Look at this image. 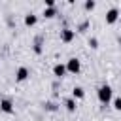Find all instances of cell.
<instances>
[{
	"mask_svg": "<svg viewBox=\"0 0 121 121\" xmlns=\"http://www.w3.org/2000/svg\"><path fill=\"white\" fill-rule=\"evenodd\" d=\"M96 95H98V100H100L102 104H106V106H108V104L112 102V87H110V85H106V83H104V85H100Z\"/></svg>",
	"mask_w": 121,
	"mask_h": 121,
	"instance_id": "1",
	"label": "cell"
},
{
	"mask_svg": "<svg viewBox=\"0 0 121 121\" xmlns=\"http://www.w3.org/2000/svg\"><path fill=\"white\" fill-rule=\"evenodd\" d=\"M79 70H81V60H79V59L72 57V59L66 60V72H70V74H79Z\"/></svg>",
	"mask_w": 121,
	"mask_h": 121,
	"instance_id": "2",
	"label": "cell"
},
{
	"mask_svg": "<svg viewBox=\"0 0 121 121\" xmlns=\"http://www.w3.org/2000/svg\"><path fill=\"white\" fill-rule=\"evenodd\" d=\"M74 36H76V30H72V28H68V26H64V28L60 30V42H64V43H70V42L74 40Z\"/></svg>",
	"mask_w": 121,
	"mask_h": 121,
	"instance_id": "3",
	"label": "cell"
},
{
	"mask_svg": "<svg viewBox=\"0 0 121 121\" xmlns=\"http://www.w3.org/2000/svg\"><path fill=\"white\" fill-rule=\"evenodd\" d=\"M117 19H119V9H117V8H110V9L106 11V23H108V25H113Z\"/></svg>",
	"mask_w": 121,
	"mask_h": 121,
	"instance_id": "4",
	"label": "cell"
},
{
	"mask_svg": "<svg viewBox=\"0 0 121 121\" xmlns=\"http://www.w3.org/2000/svg\"><path fill=\"white\" fill-rule=\"evenodd\" d=\"M26 78H28V68H26V66H19L17 72H15V81L21 83V81H25Z\"/></svg>",
	"mask_w": 121,
	"mask_h": 121,
	"instance_id": "5",
	"label": "cell"
},
{
	"mask_svg": "<svg viewBox=\"0 0 121 121\" xmlns=\"http://www.w3.org/2000/svg\"><path fill=\"white\" fill-rule=\"evenodd\" d=\"M0 110L4 113H13V102L9 98H2L0 100Z\"/></svg>",
	"mask_w": 121,
	"mask_h": 121,
	"instance_id": "6",
	"label": "cell"
},
{
	"mask_svg": "<svg viewBox=\"0 0 121 121\" xmlns=\"http://www.w3.org/2000/svg\"><path fill=\"white\" fill-rule=\"evenodd\" d=\"M53 74H55V78H64V74H66V64H60V62H57L55 66H53Z\"/></svg>",
	"mask_w": 121,
	"mask_h": 121,
	"instance_id": "7",
	"label": "cell"
},
{
	"mask_svg": "<svg viewBox=\"0 0 121 121\" xmlns=\"http://www.w3.org/2000/svg\"><path fill=\"white\" fill-rule=\"evenodd\" d=\"M72 98H76V100L85 98V91H83V87H74V89H72Z\"/></svg>",
	"mask_w": 121,
	"mask_h": 121,
	"instance_id": "8",
	"label": "cell"
},
{
	"mask_svg": "<svg viewBox=\"0 0 121 121\" xmlns=\"http://www.w3.org/2000/svg\"><path fill=\"white\" fill-rule=\"evenodd\" d=\"M36 23H38V17H36L34 13H26V15H25V25H26V26H34Z\"/></svg>",
	"mask_w": 121,
	"mask_h": 121,
	"instance_id": "9",
	"label": "cell"
},
{
	"mask_svg": "<svg viewBox=\"0 0 121 121\" xmlns=\"http://www.w3.org/2000/svg\"><path fill=\"white\" fill-rule=\"evenodd\" d=\"M64 108L68 110V112H76V108H78V104H76V98H66L64 100Z\"/></svg>",
	"mask_w": 121,
	"mask_h": 121,
	"instance_id": "10",
	"label": "cell"
},
{
	"mask_svg": "<svg viewBox=\"0 0 121 121\" xmlns=\"http://www.w3.org/2000/svg\"><path fill=\"white\" fill-rule=\"evenodd\" d=\"M55 15H57V9H55V8H43V17L51 19V17H55Z\"/></svg>",
	"mask_w": 121,
	"mask_h": 121,
	"instance_id": "11",
	"label": "cell"
},
{
	"mask_svg": "<svg viewBox=\"0 0 121 121\" xmlns=\"http://www.w3.org/2000/svg\"><path fill=\"white\" fill-rule=\"evenodd\" d=\"M32 49H34V53H36V55H40V53H42V36H38V38H36V42H34V47H32Z\"/></svg>",
	"mask_w": 121,
	"mask_h": 121,
	"instance_id": "12",
	"label": "cell"
},
{
	"mask_svg": "<svg viewBox=\"0 0 121 121\" xmlns=\"http://www.w3.org/2000/svg\"><path fill=\"white\" fill-rule=\"evenodd\" d=\"M95 6H96V2H95V0H85V4H83V8H85L87 11L95 9Z\"/></svg>",
	"mask_w": 121,
	"mask_h": 121,
	"instance_id": "13",
	"label": "cell"
},
{
	"mask_svg": "<svg viewBox=\"0 0 121 121\" xmlns=\"http://www.w3.org/2000/svg\"><path fill=\"white\" fill-rule=\"evenodd\" d=\"M45 110H47V112H55V110H57V104H55V102H45Z\"/></svg>",
	"mask_w": 121,
	"mask_h": 121,
	"instance_id": "14",
	"label": "cell"
},
{
	"mask_svg": "<svg viewBox=\"0 0 121 121\" xmlns=\"http://www.w3.org/2000/svg\"><path fill=\"white\" fill-rule=\"evenodd\" d=\"M113 108H115L117 112H121V96H117V98H113Z\"/></svg>",
	"mask_w": 121,
	"mask_h": 121,
	"instance_id": "15",
	"label": "cell"
},
{
	"mask_svg": "<svg viewBox=\"0 0 121 121\" xmlns=\"http://www.w3.org/2000/svg\"><path fill=\"white\" fill-rule=\"evenodd\" d=\"M87 26H89V21H83V23H79V25H78V30H79V32H83V30H87Z\"/></svg>",
	"mask_w": 121,
	"mask_h": 121,
	"instance_id": "16",
	"label": "cell"
},
{
	"mask_svg": "<svg viewBox=\"0 0 121 121\" xmlns=\"http://www.w3.org/2000/svg\"><path fill=\"white\" fill-rule=\"evenodd\" d=\"M89 45H91L93 49H96V47H98V40H96L95 36H93V38H89Z\"/></svg>",
	"mask_w": 121,
	"mask_h": 121,
	"instance_id": "17",
	"label": "cell"
},
{
	"mask_svg": "<svg viewBox=\"0 0 121 121\" xmlns=\"http://www.w3.org/2000/svg\"><path fill=\"white\" fill-rule=\"evenodd\" d=\"M119 45H121V38H119Z\"/></svg>",
	"mask_w": 121,
	"mask_h": 121,
	"instance_id": "18",
	"label": "cell"
}]
</instances>
